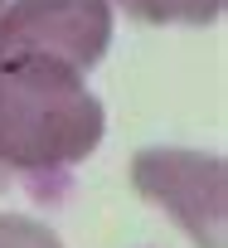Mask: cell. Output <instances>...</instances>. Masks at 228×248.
Listing matches in <instances>:
<instances>
[{"label":"cell","instance_id":"cell-1","mask_svg":"<svg viewBox=\"0 0 228 248\" xmlns=\"http://www.w3.org/2000/svg\"><path fill=\"white\" fill-rule=\"evenodd\" d=\"M107 112L87 93L83 73L0 54V170L5 175H49L87 161L102 146Z\"/></svg>","mask_w":228,"mask_h":248},{"label":"cell","instance_id":"cell-4","mask_svg":"<svg viewBox=\"0 0 228 248\" xmlns=\"http://www.w3.org/2000/svg\"><path fill=\"white\" fill-rule=\"evenodd\" d=\"M112 10H127L141 25H214L223 0H107Z\"/></svg>","mask_w":228,"mask_h":248},{"label":"cell","instance_id":"cell-3","mask_svg":"<svg viewBox=\"0 0 228 248\" xmlns=\"http://www.w3.org/2000/svg\"><path fill=\"white\" fill-rule=\"evenodd\" d=\"M112 44L107 0H5L0 5V54L49 59L73 73L102 63Z\"/></svg>","mask_w":228,"mask_h":248},{"label":"cell","instance_id":"cell-5","mask_svg":"<svg viewBox=\"0 0 228 248\" xmlns=\"http://www.w3.org/2000/svg\"><path fill=\"white\" fill-rule=\"evenodd\" d=\"M0 248H63V238L49 224L29 219V214H5L0 209Z\"/></svg>","mask_w":228,"mask_h":248},{"label":"cell","instance_id":"cell-6","mask_svg":"<svg viewBox=\"0 0 228 248\" xmlns=\"http://www.w3.org/2000/svg\"><path fill=\"white\" fill-rule=\"evenodd\" d=\"M5 180H10V175H5V170H0V190H5Z\"/></svg>","mask_w":228,"mask_h":248},{"label":"cell","instance_id":"cell-7","mask_svg":"<svg viewBox=\"0 0 228 248\" xmlns=\"http://www.w3.org/2000/svg\"><path fill=\"white\" fill-rule=\"evenodd\" d=\"M0 5H5V0H0Z\"/></svg>","mask_w":228,"mask_h":248},{"label":"cell","instance_id":"cell-2","mask_svg":"<svg viewBox=\"0 0 228 248\" xmlns=\"http://www.w3.org/2000/svg\"><path fill=\"white\" fill-rule=\"evenodd\" d=\"M131 185H136L141 200L160 204L199 248H223V224H228L223 156L151 146L131 161Z\"/></svg>","mask_w":228,"mask_h":248}]
</instances>
